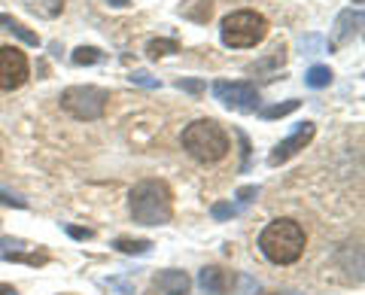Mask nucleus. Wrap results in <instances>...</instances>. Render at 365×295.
<instances>
[{"label":"nucleus","mask_w":365,"mask_h":295,"mask_svg":"<svg viewBox=\"0 0 365 295\" xmlns=\"http://www.w3.org/2000/svg\"><path fill=\"white\" fill-rule=\"evenodd\" d=\"M101 58H104V55H101V49H95V46H79V49L71 55V61L79 64V67H83V64H98Z\"/></svg>","instance_id":"18"},{"label":"nucleus","mask_w":365,"mask_h":295,"mask_svg":"<svg viewBox=\"0 0 365 295\" xmlns=\"http://www.w3.org/2000/svg\"><path fill=\"white\" fill-rule=\"evenodd\" d=\"M67 234L76 237V241H88V237H91V229H76V225H67Z\"/></svg>","instance_id":"25"},{"label":"nucleus","mask_w":365,"mask_h":295,"mask_svg":"<svg viewBox=\"0 0 365 295\" xmlns=\"http://www.w3.org/2000/svg\"><path fill=\"white\" fill-rule=\"evenodd\" d=\"M28 76H31V67L25 52L16 46H0V88L13 92V88L28 83Z\"/></svg>","instance_id":"7"},{"label":"nucleus","mask_w":365,"mask_h":295,"mask_svg":"<svg viewBox=\"0 0 365 295\" xmlns=\"http://www.w3.org/2000/svg\"><path fill=\"white\" fill-rule=\"evenodd\" d=\"M155 286L162 289L165 295H189L192 289V280L186 271H162V274H155Z\"/></svg>","instance_id":"10"},{"label":"nucleus","mask_w":365,"mask_h":295,"mask_svg":"<svg viewBox=\"0 0 365 295\" xmlns=\"http://www.w3.org/2000/svg\"><path fill=\"white\" fill-rule=\"evenodd\" d=\"M277 295H299V292H277Z\"/></svg>","instance_id":"29"},{"label":"nucleus","mask_w":365,"mask_h":295,"mask_svg":"<svg viewBox=\"0 0 365 295\" xmlns=\"http://www.w3.org/2000/svg\"><path fill=\"white\" fill-rule=\"evenodd\" d=\"M131 83L143 86V88H158V79H153L150 73H143V71H134V73H131Z\"/></svg>","instance_id":"24"},{"label":"nucleus","mask_w":365,"mask_h":295,"mask_svg":"<svg viewBox=\"0 0 365 295\" xmlns=\"http://www.w3.org/2000/svg\"><path fill=\"white\" fill-rule=\"evenodd\" d=\"M299 110V100H287V104H274V107H265V110H259L262 113V119H283V116H289V113Z\"/></svg>","instance_id":"19"},{"label":"nucleus","mask_w":365,"mask_h":295,"mask_svg":"<svg viewBox=\"0 0 365 295\" xmlns=\"http://www.w3.org/2000/svg\"><path fill=\"white\" fill-rule=\"evenodd\" d=\"M198 286H201L204 295H225L228 292V277H225L222 268L207 265V268H201V274H198Z\"/></svg>","instance_id":"11"},{"label":"nucleus","mask_w":365,"mask_h":295,"mask_svg":"<svg viewBox=\"0 0 365 295\" xmlns=\"http://www.w3.org/2000/svg\"><path fill=\"white\" fill-rule=\"evenodd\" d=\"M0 259H4V262H25V265H46L49 262L43 253H28V244L13 241V237H0Z\"/></svg>","instance_id":"9"},{"label":"nucleus","mask_w":365,"mask_h":295,"mask_svg":"<svg viewBox=\"0 0 365 295\" xmlns=\"http://www.w3.org/2000/svg\"><path fill=\"white\" fill-rule=\"evenodd\" d=\"M0 204H4V207H28L25 198H19V195H13V192H6V189H0Z\"/></svg>","instance_id":"23"},{"label":"nucleus","mask_w":365,"mask_h":295,"mask_svg":"<svg viewBox=\"0 0 365 295\" xmlns=\"http://www.w3.org/2000/svg\"><path fill=\"white\" fill-rule=\"evenodd\" d=\"M0 295H19L13 286H6V283H0Z\"/></svg>","instance_id":"27"},{"label":"nucleus","mask_w":365,"mask_h":295,"mask_svg":"<svg viewBox=\"0 0 365 295\" xmlns=\"http://www.w3.org/2000/svg\"><path fill=\"white\" fill-rule=\"evenodd\" d=\"M128 210L134 222L140 225H168L174 217V198H170V189L162 180H143L131 189L128 198Z\"/></svg>","instance_id":"2"},{"label":"nucleus","mask_w":365,"mask_h":295,"mask_svg":"<svg viewBox=\"0 0 365 295\" xmlns=\"http://www.w3.org/2000/svg\"><path fill=\"white\" fill-rule=\"evenodd\" d=\"M107 4H110V6H128L131 0H107Z\"/></svg>","instance_id":"28"},{"label":"nucleus","mask_w":365,"mask_h":295,"mask_svg":"<svg viewBox=\"0 0 365 295\" xmlns=\"http://www.w3.org/2000/svg\"><path fill=\"white\" fill-rule=\"evenodd\" d=\"M323 49H326V43L319 37H314V33L311 37H302V55H319Z\"/></svg>","instance_id":"21"},{"label":"nucleus","mask_w":365,"mask_h":295,"mask_svg":"<svg viewBox=\"0 0 365 295\" xmlns=\"http://www.w3.org/2000/svg\"><path fill=\"white\" fill-rule=\"evenodd\" d=\"M180 88H186V92H201L204 83H198V79H180Z\"/></svg>","instance_id":"26"},{"label":"nucleus","mask_w":365,"mask_h":295,"mask_svg":"<svg viewBox=\"0 0 365 295\" xmlns=\"http://www.w3.org/2000/svg\"><path fill=\"white\" fill-rule=\"evenodd\" d=\"M174 52H180L177 40H150V46H146L150 58H165V55H174Z\"/></svg>","instance_id":"17"},{"label":"nucleus","mask_w":365,"mask_h":295,"mask_svg":"<svg viewBox=\"0 0 365 295\" xmlns=\"http://www.w3.org/2000/svg\"><path fill=\"white\" fill-rule=\"evenodd\" d=\"M259 198V186H244L237 189V207H247V204H253Z\"/></svg>","instance_id":"22"},{"label":"nucleus","mask_w":365,"mask_h":295,"mask_svg":"<svg viewBox=\"0 0 365 295\" xmlns=\"http://www.w3.org/2000/svg\"><path fill=\"white\" fill-rule=\"evenodd\" d=\"M359 25H362V13H359V9H344V13L335 19V43L350 40L353 33L359 31Z\"/></svg>","instance_id":"12"},{"label":"nucleus","mask_w":365,"mask_h":295,"mask_svg":"<svg viewBox=\"0 0 365 295\" xmlns=\"http://www.w3.org/2000/svg\"><path fill=\"white\" fill-rule=\"evenodd\" d=\"M314 134H317V125H314V122H302L287 140H280V143L271 150L268 165H271V167H277V165H283V162H289L292 155H299L304 146L314 140Z\"/></svg>","instance_id":"8"},{"label":"nucleus","mask_w":365,"mask_h":295,"mask_svg":"<svg viewBox=\"0 0 365 295\" xmlns=\"http://www.w3.org/2000/svg\"><path fill=\"white\" fill-rule=\"evenodd\" d=\"M304 83L311 86V88H326L329 83H332V71H329L326 64H314L311 71L304 73Z\"/></svg>","instance_id":"16"},{"label":"nucleus","mask_w":365,"mask_h":295,"mask_svg":"<svg viewBox=\"0 0 365 295\" xmlns=\"http://www.w3.org/2000/svg\"><path fill=\"white\" fill-rule=\"evenodd\" d=\"M110 104V92L98 86H71L61 92V107L71 113L73 119L83 122H95L104 116V110Z\"/></svg>","instance_id":"5"},{"label":"nucleus","mask_w":365,"mask_h":295,"mask_svg":"<svg viewBox=\"0 0 365 295\" xmlns=\"http://www.w3.org/2000/svg\"><path fill=\"white\" fill-rule=\"evenodd\" d=\"M262 256L274 265H292L304 253V229L295 219H274L259 234Z\"/></svg>","instance_id":"1"},{"label":"nucleus","mask_w":365,"mask_h":295,"mask_svg":"<svg viewBox=\"0 0 365 295\" xmlns=\"http://www.w3.org/2000/svg\"><path fill=\"white\" fill-rule=\"evenodd\" d=\"M21 4L40 19H58L64 13V0H21Z\"/></svg>","instance_id":"13"},{"label":"nucleus","mask_w":365,"mask_h":295,"mask_svg":"<svg viewBox=\"0 0 365 295\" xmlns=\"http://www.w3.org/2000/svg\"><path fill=\"white\" fill-rule=\"evenodd\" d=\"M244 207H237V204H213V219H228V217H237Z\"/></svg>","instance_id":"20"},{"label":"nucleus","mask_w":365,"mask_h":295,"mask_svg":"<svg viewBox=\"0 0 365 295\" xmlns=\"http://www.w3.org/2000/svg\"><path fill=\"white\" fill-rule=\"evenodd\" d=\"M0 25H4L9 33H16V37L21 40V43H28V46H40V37L34 31H28L25 25H21L19 19H13V16H6V13H0Z\"/></svg>","instance_id":"14"},{"label":"nucleus","mask_w":365,"mask_h":295,"mask_svg":"<svg viewBox=\"0 0 365 295\" xmlns=\"http://www.w3.org/2000/svg\"><path fill=\"white\" fill-rule=\"evenodd\" d=\"M210 92L228 110H241V113L259 110V88L253 83H228V79H220V83H213Z\"/></svg>","instance_id":"6"},{"label":"nucleus","mask_w":365,"mask_h":295,"mask_svg":"<svg viewBox=\"0 0 365 295\" xmlns=\"http://www.w3.org/2000/svg\"><path fill=\"white\" fill-rule=\"evenodd\" d=\"M220 37L228 49H250L259 46L268 37V19L256 9H237V13L222 19Z\"/></svg>","instance_id":"4"},{"label":"nucleus","mask_w":365,"mask_h":295,"mask_svg":"<svg viewBox=\"0 0 365 295\" xmlns=\"http://www.w3.org/2000/svg\"><path fill=\"white\" fill-rule=\"evenodd\" d=\"M113 247H116L119 253H128V256H146L153 249V241H146V237H116Z\"/></svg>","instance_id":"15"},{"label":"nucleus","mask_w":365,"mask_h":295,"mask_svg":"<svg viewBox=\"0 0 365 295\" xmlns=\"http://www.w3.org/2000/svg\"><path fill=\"white\" fill-rule=\"evenodd\" d=\"M182 150L201 165L222 162L228 155V134L222 131L220 122L198 119V122L186 125V131H182Z\"/></svg>","instance_id":"3"}]
</instances>
